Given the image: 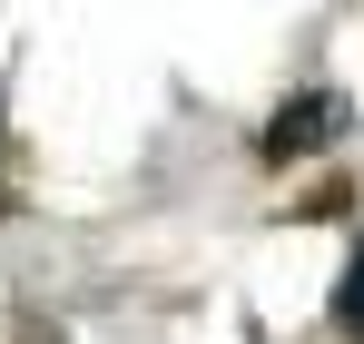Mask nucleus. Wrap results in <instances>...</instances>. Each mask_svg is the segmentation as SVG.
<instances>
[{
    "label": "nucleus",
    "instance_id": "obj_2",
    "mask_svg": "<svg viewBox=\"0 0 364 344\" xmlns=\"http://www.w3.org/2000/svg\"><path fill=\"white\" fill-rule=\"evenodd\" d=\"M335 335L364 344V246L345 256V276H335Z\"/></svg>",
    "mask_w": 364,
    "mask_h": 344
},
{
    "label": "nucleus",
    "instance_id": "obj_1",
    "mask_svg": "<svg viewBox=\"0 0 364 344\" xmlns=\"http://www.w3.org/2000/svg\"><path fill=\"white\" fill-rule=\"evenodd\" d=\"M335 138H345V99H335V89H305V99L276 109V128H266L256 148H266V158H305V148H335Z\"/></svg>",
    "mask_w": 364,
    "mask_h": 344
}]
</instances>
